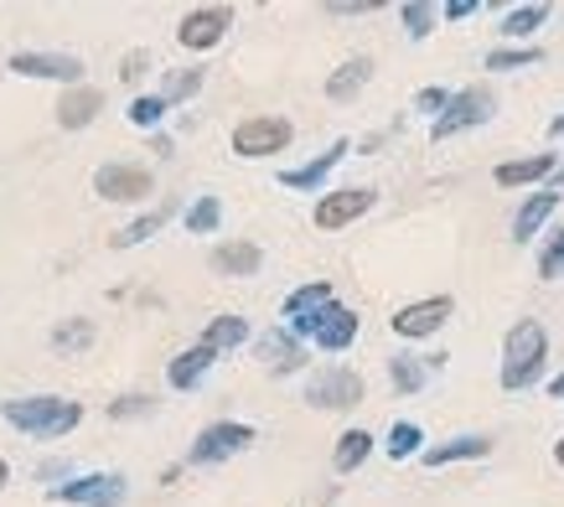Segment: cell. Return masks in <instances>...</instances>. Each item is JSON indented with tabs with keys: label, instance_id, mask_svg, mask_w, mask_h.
<instances>
[{
	"label": "cell",
	"instance_id": "1",
	"mask_svg": "<svg viewBox=\"0 0 564 507\" xmlns=\"http://www.w3.org/2000/svg\"><path fill=\"white\" fill-rule=\"evenodd\" d=\"M6 424H17L32 440H63L84 424V404L78 399H57V393H32V399H6L0 404Z\"/></svg>",
	"mask_w": 564,
	"mask_h": 507
},
{
	"label": "cell",
	"instance_id": "2",
	"mask_svg": "<svg viewBox=\"0 0 564 507\" xmlns=\"http://www.w3.org/2000/svg\"><path fill=\"white\" fill-rule=\"evenodd\" d=\"M544 357H549V337L544 326L533 322V316H518V326L508 332V342H502V389L508 393H523L533 389L539 378H544Z\"/></svg>",
	"mask_w": 564,
	"mask_h": 507
},
{
	"label": "cell",
	"instance_id": "3",
	"mask_svg": "<svg viewBox=\"0 0 564 507\" xmlns=\"http://www.w3.org/2000/svg\"><path fill=\"white\" fill-rule=\"evenodd\" d=\"M358 311H347V305H337V301H326V305H316L311 316H301V322H291L285 332H291L295 342L301 337H311L322 353H347L352 342H358Z\"/></svg>",
	"mask_w": 564,
	"mask_h": 507
},
{
	"label": "cell",
	"instance_id": "4",
	"mask_svg": "<svg viewBox=\"0 0 564 507\" xmlns=\"http://www.w3.org/2000/svg\"><path fill=\"white\" fill-rule=\"evenodd\" d=\"M487 119H492V94L471 84V88H462V94H451V104L435 115V130H430V136L435 140L466 136V130H477V125H487Z\"/></svg>",
	"mask_w": 564,
	"mask_h": 507
},
{
	"label": "cell",
	"instance_id": "5",
	"mask_svg": "<svg viewBox=\"0 0 564 507\" xmlns=\"http://www.w3.org/2000/svg\"><path fill=\"white\" fill-rule=\"evenodd\" d=\"M130 497L120 472H94V476H73L63 487H52V503H68V507H120Z\"/></svg>",
	"mask_w": 564,
	"mask_h": 507
},
{
	"label": "cell",
	"instance_id": "6",
	"mask_svg": "<svg viewBox=\"0 0 564 507\" xmlns=\"http://www.w3.org/2000/svg\"><path fill=\"white\" fill-rule=\"evenodd\" d=\"M243 445H254V430H249V424H239V420H218V424H207L203 435L192 440L187 461H192V466H218V461L239 456Z\"/></svg>",
	"mask_w": 564,
	"mask_h": 507
},
{
	"label": "cell",
	"instance_id": "7",
	"mask_svg": "<svg viewBox=\"0 0 564 507\" xmlns=\"http://www.w3.org/2000/svg\"><path fill=\"white\" fill-rule=\"evenodd\" d=\"M285 145H291V119H280V115H254L234 130V151H239L243 161L274 155V151H285Z\"/></svg>",
	"mask_w": 564,
	"mask_h": 507
},
{
	"label": "cell",
	"instance_id": "8",
	"mask_svg": "<svg viewBox=\"0 0 564 507\" xmlns=\"http://www.w3.org/2000/svg\"><path fill=\"white\" fill-rule=\"evenodd\" d=\"M228 26H234V11H228V6H197V11L182 17L176 42H182L187 52H207V47H218L223 36H228Z\"/></svg>",
	"mask_w": 564,
	"mask_h": 507
},
{
	"label": "cell",
	"instance_id": "9",
	"mask_svg": "<svg viewBox=\"0 0 564 507\" xmlns=\"http://www.w3.org/2000/svg\"><path fill=\"white\" fill-rule=\"evenodd\" d=\"M306 404L311 409H352L362 404V378L352 368H326L306 384Z\"/></svg>",
	"mask_w": 564,
	"mask_h": 507
},
{
	"label": "cell",
	"instance_id": "10",
	"mask_svg": "<svg viewBox=\"0 0 564 507\" xmlns=\"http://www.w3.org/2000/svg\"><path fill=\"white\" fill-rule=\"evenodd\" d=\"M373 203H378L373 186H343V192H326L322 203H316V228H322V234H337V228H347L352 218H362Z\"/></svg>",
	"mask_w": 564,
	"mask_h": 507
},
{
	"label": "cell",
	"instance_id": "11",
	"mask_svg": "<svg viewBox=\"0 0 564 507\" xmlns=\"http://www.w3.org/2000/svg\"><path fill=\"white\" fill-rule=\"evenodd\" d=\"M451 295H430V301H414V305H404V311H393L389 316V326L399 332V337H410V342H420V337H435L445 322H451Z\"/></svg>",
	"mask_w": 564,
	"mask_h": 507
},
{
	"label": "cell",
	"instance_id": "12",
	"mask_svg": "<svg viewBox=\"0 0 564 507\" xmlns=\"http://www.w3.org/2000/svg\"><path fill=\"white\" fill-rule=\"evenodd\" d=\"M11 73H21V78H52V84L78 88L84 63H78L73 52H17V57H11Z\"/></svg>",
	"mask_w": 564,
	"mask_h": 507
},
{
	"label": "cell",
	"instance_id": "13",
	"mask_svg": "<svg viewBox=\"0 0 564 507\" xmlns=\"http://www.w3.org/2000/svg\"><path fill=\"white\" fill-rule=\"evenodd\" d=\"M151 186L155 182L145 166H99V176H94V192L104 203H145Z\"/></svg>",
	"mask_w": 564,
	"mask_h": 507
},
{
	"label": "cell",
	"instance_id": "14",
	"mask_svg": "<svg viewBox=\"0 0 564 507\" xmlns=\"http://www.w3.org/2000/svg\"><path fill=\"white\" fill-rule=\"evenodd\" d=\"M560 197H564V171H560V176H549L544 192H533L529 203L518 207V218H513V238H518V244H533V234H539V228L554 218Z\"/></svg>",
	"mask_w": 564,
	"mask_h": 507
},
{
	"label": "cell",
	"instance_id": "15",
	"mask_svg": "<svg viewBox=\"0 0 564 507\" xmlns=\"http://www.w3.org/2000/svg\"><path fill=\"white\" fill-rule=\"evenodd\" d=\"M352 151L347 140H337V145H326L316 161H306V166H291V171H280V186H291V192H322L326 176H332V166L343 161V155Z\"/></svg>",
	"mask_w": 564,
	"mask_h": 507
},
{
	"label": "cell",
	"instance_id": "16",
	"mask_svg": "<svg viewBox=\"0 0 564 507\" xmlns=\"http://www.w3.org/2000/svg\"><path fill=\"white\" fill-rule=\"evenodd\" d=\"M481 456H492V440L487 435H451V440H441V445H425V451H420V461H425L430 472H435V466H456V461H481Z\"/></svg>",
	"mask_w": 564,
	"mask_h": 507
},
{
	"label": "cell",
	"instance_id": "17",
	"mask_svg": "<svg viewBox=\"0 0 564 507\" xmlns=\"http://www.w3.org/2000/svg\"><path fill=\"white\" fill-rule=\"evenodd\" d=\"M554 171H560V155L539 151V155H529V161H502V166L492 171V182L497 186H533V182H549Z\"/></svg>",
	"mask_w": 564,
	"mask_h": 507
},
{
	"label": "cell",
	"instance_id": "18",
	"mask_svg": "<svg viewBox=\"0 0 564 507\" xmlns=\"http://www.w3.org/2000/svg\"><path fill=\"white\" fill-rule=\"evenodd\" d=\"M259 265H264V254H259V244H249V238H228V244H218V249H213V270L234 274V280L259 274Z\"/></svg>",
	"mask_w": 564,
	"mask_h": 507
},
{
	"label": "cell",
	"instance_id": "19",
	"mask_svg": "<svg viewBox=\"0 0 564 507\" xmlns=\"http://www.w3.org/2000/svg\"><path fill=\"white\" fill-rule=\"evenodd\" d=\"M104 109V94L99 88H68V94H63V104H57V125H63V130H84V125H94V115H99Z\"/></svg>",
	"mask_w": 564,
	"mask_h": 507
},
{
	"label": "cell",
	"instance_id": "20",
	"mask_svg": "<svg viewBox=\"0 0 564 507\" xmlns=\"http://www.w3.org/2000/svg\"><path fill=\"white\" fill-rule=\"evenodd\" d=\"M259 357H264L274 373H295L301 363H306V347H301L285 326H274V332H264V337H259Z\"/></svg>",
	"mask_w": 564,
	"mask_h": 507
},
{
	"label": "cell",
	"instance_id": "21",
	"mask_svg": "<svg viewBox=\"0 0 564 507\" xmlns=\"http://www.w3.org/2000/svg\"><path fill=\"white\" fill-rule=\"evenodd\" d=\"M213 363H218V353L197 342V347H187V353L172 357V368H166V384H172V389H197V384H203V373L213 368Z\"/></svg>",
	"mask_w": 564,
	"mask_h": 507
},
{
	"label": "cell",
	"instance_id": "22",
	"mask_svg": "<svg viewBox=\"0 0 564 507\" xmlns=\"http://www.w3.org/2000/svg\"><path fill=\"white\" fill-rule=\"evenodd\" d=\"M368 78H373V63H368V57H352V63H343V68H337L332 78H326V99H332V104L358 99Z\"/></svg>",
	"mask_w": 564,
	"mask_h": 507
},
{
	"label": "cell",
	"instance_id": "23",
	"mask_svg": "<svg viewBox=\"0 0 564 507\" xmlns=\"http://www.w3.org/2000/svg\"><path fill=\"white\" fill-rule=\"evenodd\" d=\"M425 378H430V363H425V357H414V353H393L389 357V384H393V393H420V389H425Z\"/></svg>",
	"mask_w": 564,
	"mask_h": 507
},
{
	"label": "cell",
	"instance_id": "24",
	"mask_svg": "<svg viewBox=\"0 0 564 507\" xmlns=\"http://www.w3.org/2000/svg\"><path fill=\"white\" fill-rule=\"evenodd\" d=\"M549 17H554V11H549L544 0H533V6H518V11H508V17H502V36H508V42H523V47H529V36L539 32V26H544Z\"/></svg>",
	"mask_w": 564,
	"mask_h": 507
},
{
	"label": "cell",
	"instance_id": "25",
	"mask_svg": "<svg viewBox=\"0 0 564 507\" xmlns=\"http://www.w3.org/2000/svg\"><path fill=\"white\" fill-rule=\"evenodd\" d=\"M239 342H249V322L243 316H213L203 332V347H213V353H234Z\"/></svg>",
	"mask_w": 564,
	"mask_h": 507
},
{
	"label": "cell",
	"instance_id": "26",
	"mask_svg": "<svg viewBox=\"0 0 564 507\" xmlns=\"http://www.w3.org/2000/svg\"><path fill=\"white\" fill-rule=\"evenodd\" d=\"M368 456H373V435H368V430H347V435L337 440V456H332V466L347 476V472H358Z\"/></svg>",
	"mask_w": 564,
	"mask_h": 507
},
{
	"label": "cell",
	"instance_id": "27",
	"mask_svg": "<svg viewBox=\"0 0 564 507\" xmlns=\"http://www.w3.org/2000/svg\"><path fill=\"white\" fill-rule=\"evenodd\" d=\"M326 301H332V285H326V280H311V285L291 290V295H285V326L301 322V316H311V311L326 305Z\"/></svg>",
	"mask_w": 564,
	"mask_h": 507
},
{
	"label": "cell",
	"instance_id": "28",
	"mask_svg": "<svg viewBox=\"0 0 564 507\" xmlns=\"http://www.w3.org/2000/svg\"><path fill=\"white\" fill-rule=\"evenodd\" d=\"M166 218H172V207H155V213H145V218H135L130 228H120V234L109 238L115 249H135V244H145V238H155L161 228H166Z\"/></svg>",
	"mask_w": 564,
	"mask_h": 507
},
{
	"label": "cell",
	"instance_id": "29",
	"mask_svg": "<svg viewBox=\"0 0 564 507\" xmlns=\"http://www.w3.org/2000/svg\"><path fill=\"white\" fill-rule=\"evenodd\" d=\"M52 347H57L63 357L88 353V347H94V322H88V316H73V322H63L57 332H52Z\"/></svg>",
	"mask_w": 564,
	"mask_h": 507
},
{
	"label": "cell",
	"instance_id": "30",
	"mask_svg": "<svg viewBox=\"0 0 564 507\" xmlns=\"http://www.w3.org/2000/svg\"><path fill=\"white\" fill-rule=\"evenodd\" d=\"M399 21H404V32H410L414 42H425V36L441 26V11L425 6V0H404V6H399Z\"/></svg>",
	"mask_w": 564,
	"mask_h": 507
},
{
	"label": "cell",
	"instance_id": "31",
	"mask_svg": "<svg viewBox=\"0 0 564 507\" xmlns=\"http://www.w3.org/2000/svg\"><path fill=\"white\" fill-rule=\"evenodd\" d=\"M383 445H389L393 461H410V456H420V451H425V430H420L414 420H399L389 430V440H383Z\"/></svg>",
	"mask_w": 564,
	"mask_h": 507
},
{
	"label": "cell",
	"instance_id": "32",
	"mask_svg": "<svg viewBox=\"0 0 564 507\" xmlns=\"http://www.w3.org/2000/svg\"><path fill=\"white\" fill-rule=\"evenodd\" d=\"M533 63H544L539 47H492L487 52V68L492 73H518V68H533Z\"/></svg>",
	"mask_w": 564,
	"mask_h": 507
},
{
	"label": "cell",
	"instance_id": "33",
	"mask_svg": "<svg viewBox=\"0 0 564 507\" xmlns=\"http://www.w3.org/2000/svg\"><path fill=\"white\" fill-rule=\"evenodd\" d=\"M197 88H203V73H197V68H182V73H172V78H166V84H161V104H166V109H172V104L192 99V94H197Z\"/></svg>",
	"mask_w": 564,
	"mask_h": 507
},
{
	"label": "cell",
	"instance_id": "34",
	"mask_svg": "<svg viewBox=\"0 0 564 507\" xmlns=\"http://www.w3.org/2000/svg\"><path fill=\"white\" fill-rule=\"evenodd\" d=\"M223 223V203L218 197H197V203L187 207V234H213Z\"/></svg>",
	"mask_w": 564,
	"mask_h": 507
},
{
	"label": "cell",
	"instance_id": "35",
	"mask_svg": "<svg viewBox=\"0 0 564 507\" xmlns=\"http://www.w3.org/2000/svg\"><path fill=\"white\" fill-rule=\"evenodd\" d=\"M564 274V228L539 249V280H560Z\"/></svg>",
	"mask_w": 564,
	"mask_h": 507
},
{
	"label": "cell",
	"instance_id": "36",
	"mask_svg": "<svg viewBox=\"0 0 564 507\" xmlns=\"http://www.w3.org/2000/svg\"><path fill=\"white\" fill-rule=\"evenodd\" d=\"M161 115H166L161 94H140V99L130 104V125H140V130H155V125H161Z\"/></svg>",
	"mask_w": 564,
	"mask_h": 507
},
{
	"label": "cell",
	"instance_id": "37",
	"mask_svg": "<svg viewBox=\"0 0 564 507\" xmlns=\"http://www.w3.org/2000/svg\"><path fill=\"white\" fill-rule=\"evenodd\" d=\"M151 399H145V393H130V399H115V404H109V420H140V414H151Z\"/></svg>",
	"mask_w": 564,
	"mask_h": 507
},
{
	"label": "cell",
	"instance_id": "38",
	"mask_svg": "<svg viewBox=\"0 0 564 507\" xmlns=\"http://www.w3.org/2000/svg\"><path fill=\"white\" fill-rule=\"evenodd\" d=\"M481 11V0H445L441 6V21H471Z\"/></svg>",
	"mask_w": 564,
	"mask_h": 507
},
{
	"label": "cell",
	"instance_id": "39",
	"mask_svg": "<svg viewBox=\"0 0 564 507\" xmlns=\"http://www.w3.org/2000/svg\"><path fill=\"white\" fill-rule=\"evenodd\" d=\"M445 104H451L445 88H420V94H414V109H425V115H441Z\"/></svg>",
	"mask_w": 564,
	"mask_h": 507
},
{
	"label": "cell",
	"instance_id": "40",
	"mask_svg": "<svg viewBox=\"0 0 564 507\" xmlns=\"http://www.w3.org/2000/svg\"><path fill=\"white\" fill-rule=\"evenodd\" d=\"M332 17H368V11H378V0H337V6H326Z\"/></svg>",
	"mask_w": 564,
	"mask_h": 507
},
{
	"label": "cell",
	"instance_id": "41",
	"mask_svg": "<svg viewBox=\"0 0 564 507\" xmlns=\"http://www.w3.org/2000/svg\"><path fill=\"white\" fill-rule=\"evenodd\" d=\"M145 63H151L145 52H130V57H124V68H120V78H124V84H135L140 73H145Z\"/></svg>",
	"mask_w": 564,
	"mask_h": 507
},
{
	"label": "cell",
	"instance_id": "42",
	"mask_svg": "<svg viewBox=\"0 0 564 507\" xmlns=\"http://www.w3.org/2000/svg\"><path fill=\"white\" fill-rule=\"evenodd\" d=\"M549 399H560V404H564V373L554 378V384H549Z\"/></svg>",
	"mask_w": 564,
	"mask_h": 507
},
{
	"label": "cell",
	"instance_id": "43",
	"mask_svg": "<svg viewBox=\"0 0 564 507\" xmlns=\"http://www.w3.org/2000/svg\"><path fill=\"white\" fill-rule=\"evenodd\" d=\"M549 136H554V140L564 136V115H554V119H549Z\"/></svg>",
	"mask_w": 564,
	"mask_h": 507
},
{
	"label": "cell",
	"instance_id": "44",
	"mask_svg": "<svg viewBox=\"0 0 564 507\" xmlns=\"http://www.w3.org/2000/svg\"><path fill=\"white\" fill-rule=\"evenodd\" d=\"M6 482H11V466H6V461H0V487H6Z\"/></svg>",
	"mask_w": 564,
	"mask_h": 507
},
{
	"label": "cell",
	"instance_id": "45",
	"mask_svg": "<svg viewBox=\"0 0 564 507\" xmlns=\"http://www.w3.org/2000/svg\"><path fill=\"white\" fill-rule=\"evenodd\" d=\"M554 461H560V466H564V435H560V445H554Z\"/></svg>",
	"mask_w": 564,
	"mask_h": 507
}]
</instances>
